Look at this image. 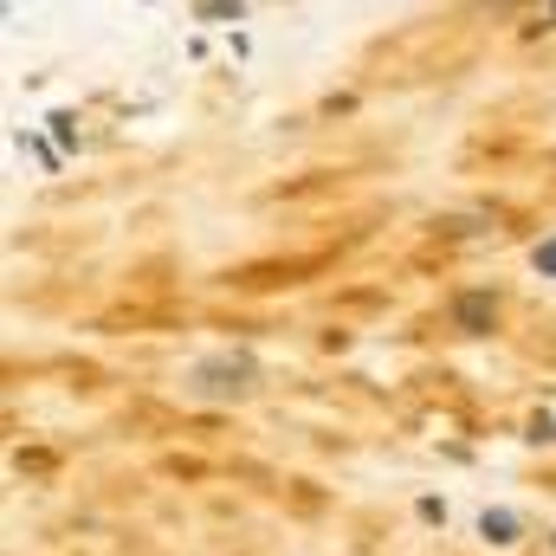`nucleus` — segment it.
Segmentation results:
<instances>
[{
  "label": "nucleus",
  "mask_w": 556,
  "mask_h": 556,
  "mask_svg": "<svg viewBox=\"0 0 556 556\" xmlns=\"http://www.w3.org/2000/svg\"><path fill=\"white\" fill-rule=\"evenodd\" d=\"M485 7H511V0H485Z\"/></svg>",
  "instance_id": "8"
},
{
  "label": "nucleus",
  "mask_w": 556,
  "mask_h": 556,
  "mask_svg": "<svg viewBox=\"0 0 556 556\" xmlns=\"http://www.w3.org/2000/svg\"><path fill=\"white\" fill-rule=\"evenodd\" d=\"M538 33H556V0L544 7V20H538Z\"/></svg>",
  "instance_id": "6"
},
{
  "label": "nucleus",
  "mask_w": 556,
  "mask_h": 556,
  "mask_svg": "<svg viewBox=\"0 0 556 556\" xmlns=\"http://www.w3.org/2000/svg\"><path fill=\"white\" fill-rule=\"evenodd\" d=\"M551 162H556V149H551Z\"/></svg>",
  "instance_id": "9"
},
{
  "label": "nucleus",
  "mask_w": 556,
  "mask_h": 556,
  "mask_svg": "<svg viewBox=\"0 0 556 556\" xmlns=\"http://www.w3.org/2000/svg\"><path fill=\"white\" fill-rule=\"evenodd\" d=\"M227 13H233V20H240V13H247V7H240V0H201V20H227Z\"/></svg>",
  "instance_id": "5"
},
{
  "label": "nucleus",
  "mask_w": 556,
  "mask_h": 556,
  "mask_svg": "<svg viewBox=\"0 0 556 556\" xmlns=\"http://www.w3.org/2000/svg\"><path fill=\"white\" fill-rule=\"evenodd\" d=\"M544 551H551V556H556V531H551V538H544Z\"/></svg>",
  "instance_id": "7"
},
{
  "label": "nucleus",
  "mask_w": 556,
  "mask_h": 556,
  "mask_svg": "<svg viewBox=\"0 0 556 556\" xmlns=\"http://www.w3.org/2000/svg\"><path fill=\"white\" fill-rule=\"evenodd\" d=\"M181 395L188 402H247V395H260V363L247 350H214L181 376Z\"/></svg>",
  "instance_id": "1"
},
{
  "label": "nucleus",
  "mask_w": 556,
  "mask_h": 556,
  "mask_svg": "<svg viewBox=\"0 0 556 556\" xmlns=\"http://www.w3.org/2000/svg\"><path fill=\"white\" fill-rule=\"evenodd\" d=\"M479 544H485V551H511V544H525V518H518L511 505L479 511Z\"/></svg>",
  "instance_id": "3"
},
{
  "label": "nucleus",
  "mask_w": 556,
  "mask_h": 556,
  "mask_svg": "<svg viewBox=\"0 0 556 556\" xmlns=\"http://www.w3.org/2000/svg\"><path fill=\"white\" fill-rule=\"evenodd\" d=\"M531 273H538V278H556V227L538 240V247H531Z\"/></svg>",
  "instance_id": "4"
},
{
  "label": "nucleus",
  "mask_w": 556,
  "mask_h": 556,
  "mask_svg": "<svg viewBox=\"0 0 556 556\" xmlns=\"http://www.w3.org/2000/svg\"><path fill=\"white\" fill-rule=\"evenodd\" d=\"M498 317H505V298H498L492 285H466V291L446 298V324H453L459 337H492Z\"/></svg>",
  "instance_id": "2"
}]
</instances>
